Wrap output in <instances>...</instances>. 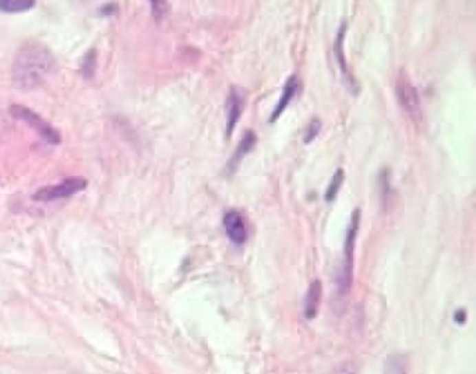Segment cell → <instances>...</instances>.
Listing matches in <instances>:
<instances>
[{"label":"cell","mask_w":476,"mask_h":374,"mask_svg":"<svg viewBox=\"0 0 476 374\" xmlns=\"http://www.w3.org/2000/svg\"><path fill=\"white\" fill-rule=\"evenodd\" d=\"M54 69L55 58L52 52L45 45L30 41L19 51L13 62V84L23 91L34 89L45 81Z\"/></svg>","instance_id":"1"},{"label":"cell","mask_w":476,"mask_h":374,"mask_svg":"<svg viewBox=\"0 0 476 374\" xmlns=\"http://www.w3.org/2000/svg\"><path fill=\"white\" fill-rule=\"evenodd\" d=\"M359 222H360V210L356 208L352 212L351 222L347 230V239H345V246H344V264L343 268L338 274L337 285L340 294H347L351 288L352 283V268H354V252L356 246V236L359 232Z\"/></svg>","instance_id":"2"},{"label":"cell","mask_w":476,"mask_h":374,"mask_svg":"<svg viewBox=\"0 0 476 374\" xmlns=\"http://www.w3.org/2000/svg\"><path fill=\"white\" fill-rule=\"evenodd\" d=\"M396 92L397 98L402 109L413 119L420 120L422 119V108H420V97L416 87L412 84L411 78L401 72L397 77L396 84Z\"/></svg>","instance_id":"3"},{"label":"cell","mask_w":476,"mask_h":374,"mask_svg":"<svg viewBox=\"0 0 476 374\" xmlns=\"http://www.w3.org/2000/svg\"><path fill=\"white\" fill-rule=\"evenodd\" d=\"M10 113L13 118L23 120V122H27L31 127H34L46 140L47 143H52V144L61 143V134L50 123L45 122L39 115H36L31 109H28L23 105H13L10 108Z\"/></svg>","instance_id":"4"},{"label":"cell","mask_w":476,"mask_h":374,"mask_svg":"<svg viewBox=\"0 0 476 374\" xmlns=\"http://www.w3.org/2000/svg\"><path fill=\"white\" fill-rule=\"evenodd\" d=\"M85 187H87V180L84 177H78V176L69 177L59 184L43 187V189H41L34 196V199L38 201H52L56 199H65L84 190Z\"/></svg>","instance_id":"5"},{"label":"cell","mask_w":476,"mask_h":374,"mask_svg":"<svg viewBox=\"0 0 476 374\" xmlns=\"http://www.w3.org/2000/svg\"><path fill=\"white\" fill-rule=\"evenodd\" d=\"M245 107V92L239 87H232L229 89L228 98H226V107H225V113H226V138H229L241 119V115L244 112Z\"/></svg>","instance_id":"6"},{"label":"cell","mask_w":476,"mask_h":374,"mask_svg":"<svg viewBox=\"0 0 476 374\" xmlns=\"http://www.w3.org/2000/svg\"><path fill=\"white\" fill-rule=\"evenodd\" d=\"M224 228L226 232L228 239L236 245V246H242L246 241H248V226H246V221L244 218V215L236 211H228L224 217Z\"/></svg>","instance_id":"7"},{"label":"cell","mask_w":476,"mask_h":374,"mask_svg":"<svg viewBox=\"0 0 476 374\" xmlns=\"http://www.w3.org/2000/svg\"><path fill=\"white\" fill-rule=\"evenodd\" d=\"M345 34H347V21H344L336 35V41H334V58L338 63V67H340V72L344 77V81H345V85L349 88V91L352 94H356L358 89H356V82L355 80L352 78L351 73H349V69H348V63H347V58H345V54H344V39H345Z\"/></svg>","instance_id":"8"},{"label":"cell","mask_w":476,"mask_h":374,"mask_svg":"<svg viewBox=\"0 0 476 374\" xmlns=\"http://www.w3.org/2000/svg\"><path fill=\"white\" fill-rule=\"evenodd\" d=\"M299 87H301V81L298 78V76L292 74L287 82H285L283 88H282V92H281V98L278 101V104L275 105L271 116H270V123H274L279 119V116L283 113V111L287 109L290 107V104L292 102V100L295 98V96L298 94L299 91Z\"/></svg>","instance_id":"9"},{"label":"cell","mask_w":476,"mask_h":374,"mask_svg":"<svg viewBox=\"0 0 476 374\" xmlns=\"http://www.w3.org/2000/svg\"><path fill=\"white\" fill-rule=\"evenodd\" d=\"M256 144H257V134H256L253 130H246V131H245V135H244V138H242V142H241L239 144H237V147H236V150H235L232 158L229 160V162H228V165H226V169H225L226 175H232V173L236 170V168L239 166V164L244 161V158H245L250 151H253V148H255Z\"/></svg>","instance_id":"10"},{"label":"cell","mask_w":476,"mask_h":374,"mask_svg":"<svg viewBox=\"0 0 476 374\" xmlns=\"http://www.w3.org/2000/svg\"><path fill=\"white\" fill-rule=\"evenodd\" d=\"M321 292L323 287L320 280H313L310 284L306 298H305V305H303V314L307 320H313L318 311V305L321 300Z\"/></svg>","instance_id":"11"},{"label":"cell","mask_w":476,"mask_h":374,"mask_svg":"<svg viewBox=\"0 0 476 374\" xmlns=\"http://www.w3.org/2000/svg\"><path fill=\"white\" fill-rule=\"evenodd\" d=\"M344 179H345V172L344 169H337L334 176L331 177L328 186H327V190L324 193V200L327 203H331V201H334L336 197L338 196L340 190H341V187H343V183H344Z\"/></svg>","instance_id":"12"},{"label":"cell","mask_w":476,"mask_h":374,"mask_svg":"<svg viewBox=\"0 0 476 374\" xmlns=\"http://www.w3.org/2000/svg\"><path fill=\"white\" fill-rule=\"evenodd\" d=\"M34 6V0H0V10L6 13H21Z\"/></svg>","instance_id":"13"},{"label":"cell","mask_w":476,"mask_h":374,"mask_svg":"<svg viewBox=\"0 0 476 374\" xmlns=\"http://www.w3.org/2000/svg\"><path fill=\"white\" fill-rule=\"evenodd\" d=\"M385 374H407L405 358L401 355H391L386 360Z\"/></svg>","instance_id":"14"},{"label":"cell","mask_w":476,"mask_h":374,"mask_svg":"<svg viewBox=\"0 0 476 374\" xmlns=\"http://www.w3.org/2000/svg\"><path fill=\"white\" fill-rule=\"evenodd\" d=\"M321 130V122L318 119H313L309 126L306 127L305 130V134H303V143L305 144H310L313 143V140H316V137L318 135Z\"/></svg>","instance_id":"15"},{"label":"cell","mask_w":476,"mask_h":374,"mask_svg":"<svg viewBox=\"0 0 476 374\" xmlns=\"http://www.w3.org/2000/svg\"><path fill=\"white\" fill-rule=\"evenodd\" d=\"M95 65H97V52L95 50H91L83 62V74L85 77H92L94 72H95Z\"/></svg>","instance_id":"16"},{"label":"cell","mask_w":476,"mask_h":374,"mask_svg":"<svg viewBox=\"0 0 476 374\" xmlns=\"http://www.w3.org/2000/svg\"><path fill=\"white\" fill-rule=\"evenodd\" d=\"M151 10H153V16L157 20H160L168 14L169 5L166 2H151Z\"/></svg>","instance_id":"17"},{"label":"cell","mask_w":476,"mask_h":374,"mask_svg":"<svg viewBox=\"0 0 476 374\" xmlns=\"http://www.w3.org/2000/svg\"><path fill=\"white\" fill-rule=\"evenodd\" d=\"M465 320H466V313H465L464 310H458V311L455 313V321H458L459 324H462V322H465Z\"/></svg>","instance_id":"18"}]
</instances>
